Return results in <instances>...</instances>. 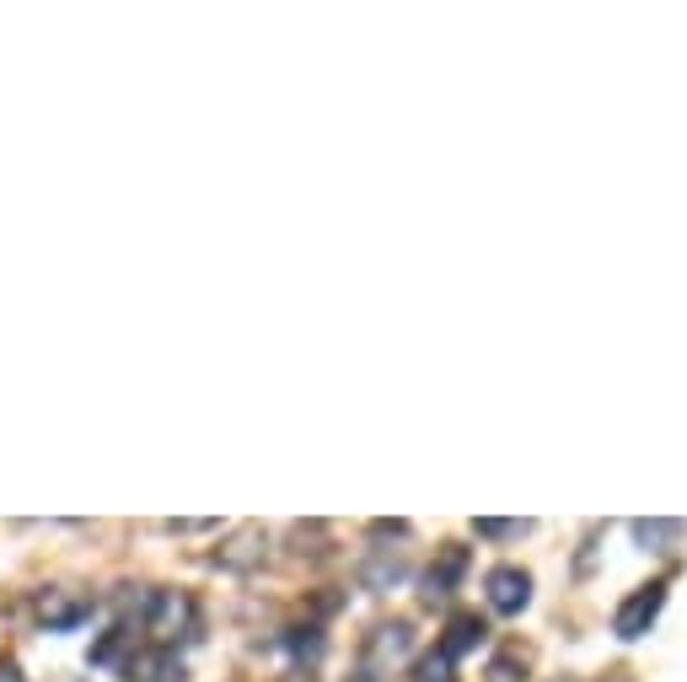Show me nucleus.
<instances>
[{"mask_svg": "<svg viewBox=\"0 0 687 682\" xmlns=\"http://www.w3.org/2000/svg\"><path fill=\"white\" fill-rule=\"evenodd\" d=\"M660 602H666V586H645L639 596H628L624 607H618V634H624V640H639V634L656 623Z\"/></svg>", "mask_w": 687, "mask_h": 682, "instance_id": "f257e3e1", "label": "nucleus"}, {"mask_svg": "<svg viewBox=\"0 0 687 682\" xmlns=\"http://www.w3.org/2000/svg\"><path fill=\"white\" fill-rule=\"evenodd\" d=\"M360 682H365V678H360Z\"/></svg>", "mask_w": 687, "mask_h": 682, "instance_id": "6e6552de", "label": "nucleus"}, {"mask_svg": "<svg viewBox=\"0 0 687 682\" xmlns=\"http://www.w3.org/2000/svg\"><path fill=\"white\" fill-rule=\"evenodd\" d=\"M483 537H516L521 532V522H479Z\"/></svg>", "mask_w": 687, "mask_h": 682, "instance_id": "423d86ee", "label": "nucleus"}, {"mask_svg": "<svg viewBox=\"0 0 687 682\" xmlns=\"http://www.w3.org/2000/svg\"><path fill=\"white\" fill-rule=\"evenodd\" d=\"M419 682H451V666L446 661H424V666H419Z\"/></svg>", "mask_w": 687, "mask_h": 682, "instance_id": "39448f33", "label": "nucleus"}, {"mask_svg": "<svg viewBox=\"0 0 687 682\" xmlns=\"http://www.w3.org/2000/svg\"><path fill=\"white\" fill-rule=\"evenodd\" d=\"M483 640V623L473 613H462V619L446 629V640H441V661H457V655H468L473 645Z\"/></svg>", "mask_w": 687, "mask_h": 682, "instance_id": "7ed1b4c3", "label": "nucleus"}, {"mask_svg": "<svg viewBox=\"0 0 687 682\" xmlns=\"http://www.w3.org/2000/svg\"><path fill=\"white\" fill-rule=\"evenodd\" d=\"M527 596H532V575L527 570H494L489 575V602L500 607V613H521L527 607Z\"/></svg>", "mask_w": 687, "mask_h": 682, "instance_id": "f03ea898", "label": "nucleus"}, {"mask_svg": "<svg viewBox=\"0 0 687 682\" xmlns=\"http://www.w3.org/2000/svg\"><path fill=\"white\" fill-rule=\"evenodd\" d=\"M0 682H17V672H11V666H0Z\"/></svg>", "mask_w": 687, "mask_h": 682, "instance_id": "0eeeda50", "label": "nucleus"}, {"mask_svg": "<svg viewBox=\"0 0 687 682\" xmlns=\"http://www.w3.org/2000/svg\"><path fill=\"white\" fill-rule=\"evenodd\" d=\"M677 522H634V537H639V543H671V537H677Z\"/></svg>", "mask_w": 687, "mask_h": 682, "instance_id": "20e7f679", "label": "nucleus"}]
</instances>
